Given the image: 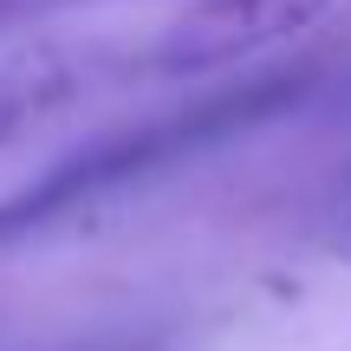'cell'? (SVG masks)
I'll list each match as a JSON object with an SVG mask.
<instances>
[{"label": "cell", "mask_w": 351, "mask_h": 351, "mask_svg": "<svg viewBox=\"0 0 351 351\" xmlns=\"http://www.w3.org/2000/svg\"><path fill=\"white\" fill-rule=\"evenodd\" d=\"M293 98H300V78H287V72H274V78H234V85L208 91V98L182 104V111H169V117L111 130V137H98L91 150L52 163L39 182H26L20 195L0 202V247L33 241V234H46V228L72 221V215L98 208V202H111V195H124V189L150 182V176H163L169 163H182V156H195V150H208V143L234 137V130L267 124V117L287 111Z\"/></svg>", "instance_id": "6da1fadb"}, {"label": "cell", "mask_w": 351, "mask_h": 351, "mask_svg": "<svg viewBox=\"0 0 351 351\" xmlns=\"http://www.w3.org/2000/svg\"><path fill=\"white\" fill-rule=\"evenodd\" d=\"M176 78L163 20L143 33H59V39H26L0 46V143H20L26 130L130 85H163Z\"/></svg>", "instance_id": "7a4b0ae2"}, {"label": "cell", "mask_w": 351, "mask_h": 351, "mask_svg": "<svg viewBox=\"0 0 351 351\" xmlns=\"http://www.w3.org/2000/svg\"><path fill=\"white\" fill-rule=\"evenodd\" d=\"M332 254H339V261L351 267V215H345V221H339V228H332Z\"/></svg>", "instance_id": "3957f363"}]
</instances>
